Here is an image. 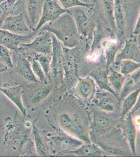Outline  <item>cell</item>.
Here are the masks:
<instances>
[{
  "label": "cell",
  "instance_id": "cell-5",
  "mask_svg": "<svg viewBox=\"0 0 140 157\" xmlns=\"http://www.w3.org/2000/svg\"><path fill=\"white\" fill-rule=\"evenodd\" d=\"M0 29L20 35H27L33 33L27 23L24 13L7 16L0 25Z\"/></svg>",
  "mask_w": 140,
  "mask_h": 157
},
{
  "label": "cell",
  "instance_id": "cell-29",
  "mask_svg": "<svg viewBox=\"0 0 140 157\" xmlns=\"http://www.w3.org/2000/svg\"><path fill=\"white\" fill-rule=\"evenodd\" d=\"M10 50L6 47L0 45V63L6 67L12 69L14 67V64Z\"/></svg>",
  "mask_w": 140,
  "mask_h": 157
},
{
  "label": "cell",
  "instance_id": "cell-37",
  "mask_svg": "<svg viewBox=\"0 0 140 157\" xmlns=\"http://www.w3.org/2000/svg\"><path fill=\"white\" fill-rule=\"evenodd\" d=\"M6 1V0H0V2H3V1Z\"/></svg>",
  "mask_w": 140,
  "mask_h": 157
},
{
  "label": "cell",
  "instance_id": "cell-10",
  "mask_svg": "<svg viewBox=\"0 0 140 157\" xmlns=\"http://www.w3.org/2000/svg\"><path fill=\"white\" fill-rule=\"evenodd\" d=\"M114 15L116 35L121 41L124 43L127 36V21L122 0H114Z\"/></svg>",
  "mask_w": 140,
  "mask_h": 157
},
{
  "label": "cell",
  "instance_id": "cell-13",
  "mask_svg": "<svg viewBox=\"0 0 140 157\" xmlns=\"http://www.w3.org/2000/svg\"><path fill=\"white\" fill-rule=\"evenodd\" d=\"M44 1V0H26L25 15L27 23L32 31L39 21Z\"/></svg>",
  "mask_w": 140,
  "mask_h": 157
},
{
  "label": "cell",
  "instance_id": "cell-24",
  "mask_svg": "<svg viewBox=\"0 0 140 157\" xmlns=\"http://www.w3.org/2000/svg\"><path fill=\"white\" fill-rule=\"evenodd\" d=\"M94 81L90 78L81 81L78 84V91L80 95L84 99H89L94 91Z\"/></svg>",
  "mask_w": 140,
  "mask_h": 157
},
{
  "label": "cell",
  "instance_id": "cell-16",
  "mask_svg": "<svg viewBox=\"0 0 140 157\" xmlns=\"http://www.w3.org/2000/svg\"><path fill=\"white\" fill-rule=\"evenodd\" d=\"M15 132H13L14 134H6V137H9V138H5V139L9 141L7 143L9 151H11L12 155L20 151L22 147H23L25 142H26L28 135L27 132L24 130L21 131V129H18Z\"/></svg>",
  "mask_w": 140,
  "mask_h": 157
},
{
  "label": "cell",
  "instance_id": "cell-11",
  "mask_svg": "<svg viewBox=\"0 0 140 157\" xmlns=\"http://www.w3.org/2000/svg\"><path fill=\"white\" fill-rule=\"evenodd\" d=\"M17 54L18 55L16 66L18 74L30 82L40 83L32 71L30 59L28 57H26L25 49L20 48Z\"/></svg>",
  "mask_w": 140,
  "mask_h": 157
},
{
  "label": "cell",
  "instance_id": "cell-15",
  "mask_svg": "<svg viewBox=\"0 0 140 157\" xmlns=\"http://www.w3.org/2000/svg\"><path fill=\"white\" fill-rule=\"evenodd\" d=\"M0 91L14 104L24 116L26 115V109L21 98L22 88L21 86H11L6 83L2 88L0 87Z\"/></svg>",
  "mask_w": 140,
  "mask_h": 157
},
{
  "label": "cell",
  "instance_id": "cell-25",
  "mask_svg": "<svg viewBox=\"0 0 140 157\" xmlns=\"http://www.w3.org/2000/svg\"><path fill=\"white\" fill-rule=\"evenodd\" d=\"M51 91L50 88H37L31 91L29 95V99L34 104H37L42 102L48 97Z\"/></svg>",
  "mask_w": 140,
  "mask_h": 157
},
{
  "label": "cell",
  "instance_id": "cell-18",
  "mask_svg": "<svg viewBox=\"0 0 140 157\" xmlns=\"http://www.w3.org/2000/svg\"><path fill=\"white\" fill-rule=\"evenodd\" d=\"M124 129L126 138L132 152L135 154L137 129L131 114L128 115L126 117V121H124Z\"/></svg>",
  "mask_w": 140,
  "mask_h": 157
},
{
  "label": "cell",
  "instance_id": "cell-2",
  "mask_svg": "<svg viewBox=\"0 0 140 157\" xmlns=\"http://www.w3.org/2000/svg\"><path fill=\"white\" fill-rule=\"evenodd\" d=\"M74 20L80 36L83 41L92 42L93 31L96 23L98 11L96 7L91 8L78 6L67 10Z\"/></svg>",
  "mask_w": 140,
  "mask_h": 157
},
{
  "label": "cell",
  "instance_id": "cell-35",
  "mask_svg": "<svg viewBox=\"0 0 140 157\" xmlns=\"http://www.w3.org/2000/svg\"><path fill=\"white\" fill-rule=\"evenodd\" d=\"M140 15L138 17L135 23L134 26L133 27V30L132 33V35H135V36H140Z\"/></svg>",
  "mask_w": 140,
  "mask_h": 157
},
{
  "label": "cell",
  "instance_id": "cell-20",
  "mask_svg": "<svg viewBox=\"0 0 140 157\" xmlns=\"http://www.w3.org/2000/svg\"><path fill=\"white\" fill-rule=\"evenodd\" d=\"M32 132L38 155L39 156L49 155V152L46 143L43 139V137L39 132V129L36 127L35 123L32 125Z\"/></svg>",
  "mask_w": 140,
  "mask_h": 157
},
{
  "label": "cell",
  "instance_id": "cell-8",
  "mask_svg": "<svg viewBox=\"0 0 140 157\" xmlns=\"http://www.w3.org/2000/svg\"><path fill=\"white\" fill-rule=\"evenodd\" d=\"M52 52L51 61V69L53 76L58 80L63 77V67H64V56L62 44L52 34Z\"/></svg>",
  "mask_w": 140,
  "mask_h": 157
},
{
  "label": "cell",
  "instance_id": "cell-36",
  "mask_svg": "<svg viewBox=\"0 0 140 157\" xmlns=\"http://www.w3.org/2000/svg\"><path fill=\"white\" fill-rule=\"evenodd\" d=\"M81 1H82L83 3H91V0H80Z\"/></svg>",
  "mask_w": 140,
  "mask_h": 157
},
{
  "label": "cell",
  "instance_id": "cell-33",
  "mask_svg": "<svg viewBox=\"0 0 140 157\" xmlns=\"http://www.w3.org/2000/svg\"><path fill=\"white\" fill-rule=\"evenodd\" d=\"M94 127L98 130H103L109 127L111 124L110 118L103 115L98 114L94 116Z\"/></svg>",
  "mask_w": 140,
  "mask_h": 157
},
{
  "label": "cell",
  "instance_id": "cell-26",
  "mask_svg": "<svg viewBox=\"0 0 140 157\" xmlns=\"http://www.w3.org/2000/svg\"><path fill=\"white\" fill-rule=\"evenodd\" d=\"M118 63L120 65V73L126 77L140 69V63L134 61L123 60Z\"/></svg>",
  "mask_w": 140,
  "mask_h": 157
},
{
  "label": "cell",
  "instance_id": "cell-7",
  "mask_svg": "<svg viewBox=\"0 0 140 157\" xmlns=\"http://www.w3.org/2000/svg\"><path fill=\"white\" fill-rule=\"evenodd\" d=\"M124 46L115 56L116 63L123 60H131L140 63V36L132 35L126 39Z\"/></svg>",
  "mask_w": 140,
  "mask_h": 157
},
{
  "label": "cell",
  "instance_id": "cell-12",
  "mask_svg": "<svg viewBox=\"0 0 140 157\" xmlns=\"http://www.w3.org/2000/svg\"><path fill=\"white\" fill-rule=\"evenodd\" d=\"M26 0H6L0 2V25L7 16L25 13Z\"/></svg>",
  "mask_w": 140,
  "mask_h": 157
},
{
  "label": "cell",
  "instance_id": "cell-30",
  "mask_svg": "<svg viewBox=\"0 0 140 157\" xmlns=\"http://www.w3.org/2000/svg\"><path fill=\"white\" fill-rule=\"evenodd\" d=\"M61 6L64 9L67 10L78 6L91 8L94 6V3H85L80 0H57Z\"/></svg>",
  "mask_w": 140,
  "mask_h": 157
},
{
  "label": "cell",
  "instance_id": "cell-19",
  "mask_svg": "<svg viewBox=\"0 0 140 157\" xmlns=\"http://www.w3.org/2000/svg\"><path fill=\"white\" fill-rule=\"evenodd\" d=\"M69 152L73 153L78 156H101L103 151L99 147L90 143H85L76 149L70 150Z\"/></svg>",
  "mask_w": 140,
  "mask_h": 157
},
{
  "label": "cell",
  "instance_id": "cell-31",
  "mask_svg": "<svg viewBox=\"0 0 140 157\" xmlns=\"http://www.w3.org/2000/svg\"><path fill=\"white\" fill-rule=\"evenodd\" d=\"M140 78V72H138L137 75H135V78H132L130 79H129L125 84H123L122 91H121V99L123 100L128 95L131 93V92H133L134 91L133 88V85L135 83H137V82L139 81Z\"/></svg>",
  "mask_w": 140,
  "mask_h": 157
},
{
  "label": "cell",
  "instance_id": "cell-27",
  "mask_svg": "<svg viewBox=\"0 0 140 157\" xmlns=\"http://www.w3.org/2000/svg\"><path fill=\"white\" fill-rule=\"evenodd\" d=\"M33 58L37 61L41 66L47 78L49 75L51 69V55H46L40 53H36Z\"/></svg>",
  "mask_w": 140,
  "mask_h": 157
},
{
  "label": "cell",
  "instance_id": "cell-3",
  "mask_svg": "<svg viewBox=\"0 0 140 157\" xmlns=\"http://www.w3.org/2000/svg\"><path fill=\"white\" fill-rule=\"evenodd\" d=\"M66 12L57 0H44L39 21L33 30L36 36L44 25L55 21Z\"/></svg>",
  "mask_w": 140,
  "mask_h": 157
},
{
  "label": "cell",
  "instance_id": "cell-34",
  "mask_svg": "<svg viewBox=\"0 0 140 157\" xmlns=\"http://www.w3.org/2000/svg\"><path fill=\"white\" fill-rule=\"evenodd\" d=\"M104 55V50L101 48L91 50L86 55V59L90 62H97Z\"/></svg>",
  "mask_w": 140,
  "mask_h": 157
},
{
  "label": "cell",
  "instance_id": "cell-9",
  "mask_svg": "<svg viewBox=\"0 0 140 157\" xmlns=\"http://www.w3.org/2000/svg\"><path fill=\"white\" fill-rule=\"evenodd\" d=\"M60 124L63 128L75 137L85 143H91L87 130L69 115H61L60 117Z\"/></svg>",
  "mask_w": 140,
  "mask_h": 157
},
{
  "label": "cell",
  "instance_id": "cell-6",
  "mask_svg": "<svg viewBox=\"0 0 140 157\" xmlns=\"http://www.w3.org/2000/svg\"><path fill=\"white\" fill-rule=\"evenodd\" d=\"M35 36L34 32L27 35H20L0 29V45L6 47L17 54L20 51L21 44L30 43Z\"/></svg>",
  "mask_w": 140,
  "mask_h": 157
},
{
  "label": "cell",
  "instance_id": "cell-23",
  "mask_svg": "<svg viewBox=\"0 0 140 157\" xmlns=\"http://www.w3.org/2000/svg\"><path fill=\"white\" fill-rule=\"evenodd\" d=\"M140 88L137 89L132 92V93H130L124 98L121 111L123 118H124L128 114L130 111L131 110L134 106L136 104L138 95L140 94Z\"/></svg>",
  "mask_w": 140,
  "mask_h": 157
},
{
  "label": "cell",
  "instance_id": "cell-1",
  "mask_svg": "<svg viewBox=\"0 0 140 157\" xmlns=\"http://www.w3.org/2000/svg\"><path fill=\"white\" fill-rule=\"evenodd\" d=\"M44 30L53 34L63 46L67 48H72L79 46L83 41L74 20L67 12L51 23L44 25L39 32Z\"/></svg>",
  "mask_w": 140,
  "mask_h": 157
},
{
  "label": "cell",
  "instance_id": "cell-21",
  "mask_svg": "<svg viewBox=\"0 0 140 157\" xmlns=\"http://www.w3.org/2000/svg\"><path fill=\"white\" fill-rule=\"evenodd\" d=\"M91 75L95 79V80L96 81L98 86H99L100 89L107 90L114 95L115 97H117L115 91L110 88L109 84L107 78L108 73L106 71L96 70V71H93Z\"/></svg>",
  "mask_w": 140,
  "mask_h": 157
},
{
  "label": "cell",
  "instance_id": "cell-28",
  "mask_svg": "<svg viewBox=\"0 0 140 157\" xmlns=\"http://www.w3.org/2000/svg\"><path fill=\"white\" fill-rule=\"evenodd\" d=\"M97 105L99 109L106 112H112L115 108V101L110 95H106L102 97L98 102Z\"/></svg>",
  "mask_w": 140,
  "mask_h": 157
},
{
  "label": "cell",
  "instance_id": "cell-32",
  "mask_svg": "<svg viewBox=\"0 0 140 157\" xmlns=\"http://www.w3.org/2000/svg\"><path fill=\"white\" fill-rule=\"evenodd\" d=\"M31 67L32 69V71L36 77H37V79L40 83H46L47 82L46 76L41 68V66L37 61L32 58L31 60Z\"/></svg>",
  "mask_w": 140,
  "mask_h": 157
},
{
  "label": "cell",
  "instance_id": "cell-4",
  "mask_svg": "<svg viewBox=\"0 0 140 157\" xmlns=\"http://www.w3.org/2000/svg\"><path fill=\"white\" fill-rule=\"evenodd\" d=\"M31 42L27 44H21V48L33 49L37 53L46 55H51L52 52V38L51 33L44 30L38 32Z\"/></svg>",
  "mask_w": 140,
  "mask_h": 157
},
{
  "label": "cell",
  "instance_id": "cell-17",
  "mask_svg": "<svg viewBox=\"0 0 140 157\" xmlns=\"http://www.w3.org/2000/svg\"><path fill=\"white\" fill-rule=\"evenodd\" d=\"M50 141L53 146L62 150H71L78 148L83 144V141L66 135L53 136L50 138Z\"/></svg>",
  "mask_w": 140,
  "mask_h": 157
},
{
  "label": "cell",
  "instance_id": "cell-14",
  "mask_svg": "<svg viewBox=\"0 0 140 157\" xmlns=\"http://www.w3.org/2000/svg\"><path fill=\"white\" fill-rule=\"evenodd\" d=\"M94 5L108 27L116 34L114 15V0H98L97 4Z\"/></svg>",
  "mask_w": 140,
  "mask_h": 157
},
{
  "label": "cell",
  "instance_id": "cell-22",
  "mask_svg": "<svg viewBox=\"0 0 140 157\" xmlns=\"http://www.w3.org/2000/svg\"><path fill=\"white\" fill-rule=\"evenodd\" d=\"M108 83L110 88L115 92H119L123 89L124 84L126 76L117 71L112 70L107 76Z\"/></svg>",
  "mask_w": 140,
  "mask_h": 157
}]
</instances>
